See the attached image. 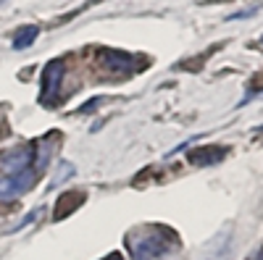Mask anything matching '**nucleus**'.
Returning a JSON list of instances; mask_svg holds the SVG:
<instances>
[{"mask_svg": "<svg viewBox=\"0 0 263 260\" xmlns=\"http://www.w3.org/2000/svg\"><path fill=\"white\" fill-rule=\"evenodd\" d=\"M105 260H121V255H111V257H105Z\"/></svg>", "mask_w": 263, "mask_h": 260, "instance_id": "obj_7", "label": "nucleus"}, {"mask_svg": "<svg viewBox=\"0 0 263 260\" xmlns=\"http://www.w3.org/2000/svg\"><path fill=\"white\" fill-rule=\"evenodd\" d=\"M132 260H171L179 252L177 234L166 226H140L126 236Z\"/></svg>", "mask_w": 263, "mask_h": 260, "instance_id": "obj_2", "label": "nucleus"}, {"mask_svg": "<svg viewBox=\"0 0 263 260\" xmlns=\"http://www.w3.org/2000/svg\"><path fill=\"white\" fill-rule=\"evenodd\" d=\"M63 74H66V66L63 61H50L45 69H42V92H40V103L45 105H53L58 92H61V84H63Z\"/></svg>", "mask_w": 263, "mask_h": 260, "instance_id": "obj_3", "label": "nucleus"}, {"mask_svg": "<svg viewBox=\"0 0 263 260\" xmlns=\"http://www.w3.org/2000/svg\"><path fill=\"white\" fill-rule=\"evenodd\" d=\"M227 153H229L227 147H197L187 158H190L192 166H216L227 158Z\"/></svg>", "mask_w": 263, "mask_h": 260, "instance_id": "obj_5", "label": "nucleus"}, {"mask_svg": "<svg viewBox=\"0 0 263 260\" xmlns=\"http://www.w3.org/2000/svg\"><path fill=\"white\" fill-rule=\"evenodd\" d=\"M37 34H40V27H34V24L21 27V29L16 32V37H13V48H16V50H24V48H29L32 42L37 39Z\"/></svg>", "mask_w": 263, "mask_h": 260, "instance_id": "obj_6", "label": "nucleus"}, {"mask_svg": "<svg viewBox=\"0 0 263 260\" xmlns=\"http://www.w3.org/2000/svg\"><path fill=\"white\" fill-rule=\"evenodd\" d=\"M55 139L58 134H48L40 142L13 147L0 158V200L11 203L34 187V182L42 176V171L48 168Z\"/></svg>", "mask_w": 263, "mask_h": 260, "instance_id": "obj_1", "label": "nucleus"}, {"mask_svg": "<svg viewBox=\"0 0 263 260\" xmlns=\"http://www.w3.org/2000/svg\"><path fill=\"white\" fill-rule=\"evenodd\" d=\"M260 48H263V37H260Z\"/></svg>", "mask_w": 263, "mask_h": 260, "instance_id": "obj_8", "label": "nucleus"}, {"mask_svg": "<svg viewBox=\"0 0 263 260\" xmlns=\"http://www.w3.org/2000/svg\"><path fill=\"white\" fill-rule=\"evenodd\" d=\"M100 58H103V66H105V71H119V74H124V71H137L142 63H135V58L132 55H126V53H121V50H103L100 53Z\"/></svg>", "mask_w": 263, "mask_h": 260, "instance_id": "obj_4", "label": "nucleus"}]
</instances>
